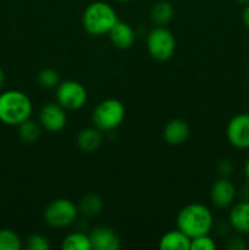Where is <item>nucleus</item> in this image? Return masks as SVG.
Segmentation results:
<instances>
[{"instance_id": "obj_1", "label": "nucleus", "mask_w": 249, "mask_h": 250, "mask_svg": "<svg viewBox=\"0 0 249 250\" xmlns=\"http://www.w3.org/2000/svg\"><path fill=\"white\" fill-rule=\"evenodd\" d=\"M176 224L178 229L192 239L194 237L210 233L214 225V216L208 207L193 203L180 210Z\"/></svg>"}, {"instance_id": "obj_2", "label": "nucleus", "mask_w": 249, "mask_h": 250, "mask_svg": "<svg viewBox=\"0 0 249 250\" xmlns=\"http://www.w3.org/2000/svg\"><path fill=\"white\" fill-rule=\"evenodd\" d=\"M33 106L26 93L11 89L0 94V122L7 126H19L31 119Z\"/></svg>"}, {"instance_id": "obj_3", "label": "nucleus", "mask_w": 249, "mask_h": 250, "mask_svg": "<svg viewBox=\"0 0 249 250\" xmlns=\"http://www.w3.org/2000/svg\"><path fill=\"white\" fill-rule=\"evenodd\" d=\"M119 21L116 11L104 1H94L85 7L82 15V26L88 34L94 37L104 36Z\"/></svg>"}, {"instance_id": "obj_4", "label": "nucleus", "mask_w": 249, "mask_h": 250, "mask_svg": "<svg viewBox=\"0 0 249 250\" xmlns=\"http://www.w3.org/2000/svg\"><path fill=\"white\" fill-rule=\"evenodd\" d=\"M126 116V107L117 99H105L94 107L92 112V121L94 127L102 132L116 129L124 122Z\"/></svg>"}, {"instance_id": "obj_5", "label": "nucleus", "mask_w": 249, "mask_h": 250, "mask_svg": "<svg viewBox=\"0 0 249 250\" xmlns=\"http://www.w3.org/2000/svg\"><path fill=\"white\" fill-rule=\"evenodd\" d=\"M78 207L70 199L59 198L45 207L43 212L44 221L54 229H65L77 220Z\"/></svg>"}, {"instance_id": "obj_6", "label": "nucleus", "mask_w": 249, "mask_h": 250, "mask_svg": "<svg viewBox=\"0 0 249 250\" xmlns=\"http://www.w3.org/2000/svg\"><path fill=\"white\" fill-rule=\"evenodd\" d=\"M149 55L158 61H167L176 50V38L172 32L164 26L151 29L146 38Z\"/></svg>"}, {"instance_id": "obj_7", "label": "nucleus", "mask_w": 249, "mask_h": 250, "mask_svg": "<svg viewBox=\"0 0 249 250\" xmlns=\"http://www.w3.org/2000/svg\"><path fill=\"white\" fill-rule=\"evenodd\" d=\"M87 99V89L77 81H65L56 87V102L66 110H80Z\"/></svg>"}, {"instance_id": "obj_8", "label": "nucleus", "mask_w": 249, "mask_h": 250, "mask_svg": "<svg viewBox=\"0 0 249 250\" xmlns=\"http://www.w3.org/2000/svg\"><path fill=\"white\" fill-rule=\"evenodd\" d=\"M66 122H67L66 109H63L58 102L43 105L39 111V124L44 129L51 133L62 131L66 126Z\"/></svg>"}, {"instance_id": "obj_9", "label": "nucleus", "mask_w": 249, "mask_h": 250, "mask_svg": "<svg viewBox=\"0 0 249 250\" xmlns=\"http://www.w3.org/2000/svg\"><path fill=\"white\" fill-rule=\"evenodd\" d=\"M226 137L234 148H249V114H238L227 124Z\"/></svg>"}, {"instance_id": "obj_10", "label": "nucleus", "mask_w": 249, "mask_h": 250, "mask_svg": "<svg viewBox=\"0 0 249 250\" xmlns=\"http://www.w3.org/2000/svg\"><path fill=\"white\" fill-rule=\"evenodd\" d=\"M237 197V189L227 177H220L210 188V200L216 208H228Z\"/></svg>"}, {"instance_id": "obj_11", "label": "nucleus", "mask_w": 249, "mask_h": 250, "mask_svg": "<svg viewBox=\"0 0 249 250\" xmlns=\"http://www.w3.org/2000/svg\"><path fill=\"white\" fill-rule=\"evenodd\" d=\"M92 249L117 250L121 246L120 237L116 232L107 226H98L89 234Z\"/></svg>"}, {"instance_id": "obj_12", "label": "nucleus", "mask_w": 249, "mask_h": 250, "mask_svg": "<svg viewBox=\"0 0 249 250\" xmlns=\"http://www.w3.org/2000/svg\"><path fill=\"white\" fill-rule=\"evenodd\" d=\"M189 126L182 119H172L165 125L163 137L170 146H181L189 137Z\"/></svg>"}, {"instance_id": "obj_13", "label": "nucleus", "mask_w": 249, "mask_h": 250, "mask_svg": "<svg viewBox=\"0 0 249 250\" xmlns=\"http://www.w3.org/2000/svg\"><path fill=\"white\" fill-rule=\"evenodd\" d=\"M107 34H109L111 43L116 48L122 49V50L131 48L136 41V34H134L133 28L128 23L120 21V20L115 23V26L110 29Z\"/></svg>"}, {"instance_id": "obj_14", "label": "nucleus", "mask_w": 249, "mask_h": 250, "mask_svg": "<svg viewBox=\"0 0 249 250\" xmlns=\"http://www.w3.org/2000/svg\"><path fill=\"white\" fill-rule=\"evenodd\" d=\"M228 221L232 229L238 233H249V202L241 200L229 211Z\"/></svg>"}, {"instance_id": "obj_15", "label": "nucleus", "mask_w": 249, "mask_h": 250, "mask_svg": "<svg viewBox=\"0 0 249 250\" xmlns=\"http://www.w3.org/2000/svg\"><path fill=\"white\" fill-rule=\"evenodd\" d=\"M190 241L192 239L181 229H172L161 237L159 248L161 250H190Z\"/></svg>"}, {"instance_id": "obj_16", "label": "nucleus", "mask_w": 249, "mask_h": 250, "mask_svg": "<svg viewBox=\"0 0 249 250\" xmlns=\"http://www.w3.org/2000/svg\"><path fill=\"white\" fill-rule=\"evenodd\" d=\"M77 146L84 153H93V151L98 150L99 146L103 143V134L100 129L97 127H88V128H83L78 133Z\"/></svg>"}, {"instance_id": "obj_17", "label": "nucleus", "mask_w": 249, "mask_h": 250, "mask_svg": "<svg viewBox=\"0 0 249 250\" xmlns=\"http://www.w3.org/2000/svg\"><path fill=\"white\" fill-rule=\"evenodd\" d=\"M175 15V7L168 1H159L151 7L150 10V20L158 26H165Z\"/></svg>"}, {"instance_id": "obj_18", "label": "nucleus", "mask_w": 249, "mask_h": 250, "mask_svg": "<svg viewBox=\"0 0 249 250\" xmlns=\"http://www.w3.org/2000/svg\"><path fill=\"white\" fill-rule=\"evenodd\" d=\"M103 209V199L95 193H87L78 204V211L87 217H94Z\"/></svg>"}, {"instance_id": "obj_19", "label": "nucleus", "mask_w": 249, "mask_h": 250, "mask_svg": "<svg viewBox=\"0 0 249 250\" xmlns=\"http://www.w3.org/2000/svg\"><path fill=\"white\" fill-rule=\"evenodd\" d=\"M61 248L63 250H90V238L83 232H73L62 239Z\"/></svg>"}, {"instance_id": "obj_20", "label": "nucleus", "mask_w": 249, "mask_h": 250, "mask_svg": "<svg viewBox=\"0 0 249 250\" xmlns=\"http://www.w3.org/2000/svg\"><path fill=\"white\" fill-rule=\"evenodd\" d=\"M17 127H19V137L24 143H33L41 136V124H37L31 119L23 121Z\"/></svg>"}, {"instance_id": "obj_21", "label": "nucleus", "mask_w": 249, "mask_h": 250, "mask_svg": "<svg viewBox=\"0 0 249 250\" xmlns=\"http://www.w3.org/2000/svg\"><path fill=\"white\" fill-rule=\"evenodd\" d=\"M22 241L19 234L10 229H0V250H20Z\"/></svg>"}, {"instance_id": "obj_22", "label": "nucleus", "mask_w": 249, "mask_h": 250, "mask_svg": "<svg viewBox=\"0 0 249 250\" xmlns=\"http://www.w3.org/2000/svg\"><path fill=\"white\" fill-rule=\"evenodd\" d=\"M38 83L41 87L45 88V89H51V88H56L60 83V76H59L58 71L53 70V68H44L38 73Z\"/></svg>"}, {"instance_id": "obj_23", "label": "nucleus", "mask_w": 249, "mask_h": 250, "mask_svg": "<svg viewBox=\"0 0 249 250\" xmlns=\"http://www.w3.org/2000/svg\"><path fill=\"white\" fill-rule=\"evenodd\" d=\"M216 243L209 234H203L192 238L190 241V250H215Z\"/></svg>"}, {"instance_id": "obj_24", "label": "nucleus", "mask_w": 249, "mask_h": 250, "mask_svg": "<svg viewBox=\"0 0 249 250\" xmlns=\"http://www.w3.org/2000/svg\"><path fill=\"white\" fill-rule=\"evenodd\" d=\"M50 247V242L43 234H32L26 242V248L28 250H49Z\"/></svg>"}, {"instance_id": "obj_25", "label": "nucleus", "mask_w": 249, "mask_h": 250, "mask_svg": "<svg viewBox=\"0 0 249 250\" xmlns=\"http://www.w3.org/2000/svg\"><path fill=\"white\" fill-rule=\"evenodd\" d=\"M217 171H219V175L220 177H227L231 175L232 171H233V166L229 161L224 160L219 164V167H217Z\"/></svg>"}, {"instance_id": "obj_26", "label": "nucleus", "mask_w": 249, "mask_h": 250, "mask_svg": "<svg viewBox=\"0 0 249 250\" xmlns=\"http://www.w3.org/2000/svg\"><path fill=\"white\" fill-rule=\"evenodd\" d=\"M228 248L232 250H243L246 249V246L243 244V242L238 238H233L229 241L228 243Z\"/></svg>"}, {"instance_id": "obj_27", "label": "nucleus", "mask_w": 249, "mask_h": 250, "mask_svg": "<svg viewBox=\"0 0 249 250\" xmlns=\"http://www.w3.org/2000/svg\"><path fill=\"white\" fill-rule=\"evenodd\" d=\"M239 197H241V199L244 200V202H249V182L248 185L243 186V187L241 188V190H239Z\"/></svg>"}, {"instance_id": "obj_28", "label": "nucleus", "mask_w": 249, "mask_h": 250, "mask_svg": "<svg viewBox=\"0 0 249 250\" xmlns=\"http://www.w3.org/2000/svg\"><path fill=\"white\" fill-rule=\"evenodd\" d=\"M242 20H243V23L249 28V4L244 7L243 12H242Z\"/></svg>"}, {"instance_id": "obj_29", "label": "nucleus", "mask_w": 249, "mask_h": 250, "mask_svg": "<svg viewBox=\"0 0 249 250\" xmlns=\"http://www.w3.org/2000/svg\"><path fill=\"white\" fill-rule=\"evenodd\" d=\"M244 176H246L247 181L249 182V159L247 160L246 165H244Z\"/></svg>"}, {"instance_id": "obj_30", "label": "nucleus", "mask_w": 249, "mask_h": 250, "mask_svg": "<svg viewBox=\"0 0 249 250\" xmlns=\"http://www.w3.org/2000/svg\"><path fill=\"white\" fill-rule=\"evenodd\" d=\"M4 83H5V72L2 71V68L0 67V88L4 85Z\"/></svg>"}, {"instance_id": "obj_31", "label": "nucleus", "mask_w": 249, "mask_h": 250, "mask_svg": "<svg viewBox=\"0 0 249 250\" xmlns=\"http://www.w3.org/2000/svg\"><path fill=\"white\" fill-rule=\"evenodd\" d=\"M237 1L241 2V4H247V5L249 4V0H237Z\"/></svg>"}, {"instance_id": "obj_32", "label": "nucleus", "mask_w": 249, "mask_h": 250, "mask_svg": "<svg viewBox=\"0 0 249 250\" xmlns=\"http://www.w3.org/2000/svg\"><path fill=\"white\" fill-rule=\"evenodd\" d=\"M116 1H119V2H128V1H131V0H116Z\"/></svg>"}]
</instances>
